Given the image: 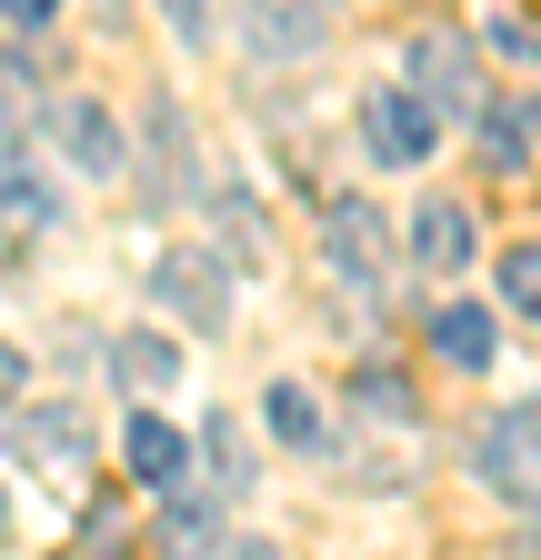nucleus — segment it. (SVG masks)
<instances>
[{"instance_id":"obj_24","label":"nucleus","mask_w":541,"mask_h":560,"mask_svg":"<svg viewBox=\"0 0 541 560\" xmlns=\"http://www.w3.org/2000/svg\"><path fill=\"white\" fill-rule=\"evenodd\" d=\"M21 381H31V361H21L11 340H0V410H21Z\"/></svg>"},{"instance_id":"obj_2","label":"nucleus","mask_w":541,"mask_h":560,"mask_svg":"<svg viewBox=\"0 0 541 560\" xmlns=\"http://www.w3.org/2000/svg\"><path fill=\"white\" fill-rule=\"evenodd\" d=\"M331 31H342V0H241V50H251V70H301Z\"/></svg>"},{"instance_id":"obj_25","label":"nucleus","mask_w":541,"mask_h":560,"mask_svg":"<svg viewBox=\"0 0 541 560\" xmlns=\"http://www.w3.org/2000/svg\"><path fill=\"white\" fill-rule=\"evenodd\" d=\"M0 21H11V31H41V21H60V0H0Z\"/></svg>"},{"instance_id":"obj_19","label":"nucleus","mask_w":541,"mask_h":560,"mask_svg":"<svg viewBox=\"0 0 541 560\" xmlns=\"http://www.w3.org/2000/svg\"><path fill=\"white\" fill-rule=\"evenodd\" d=\"M482 161H492V171H521V161H531V110H521V101H492V110H482Z\"/></svg>"},{"instance_id":"obj_14","label":"nucleus","mask_w":541,"mask_h":560,"mask_svg":"<svg viewBox=\"0 0 541 560\" xmlns=\"http://www.w3.org/2000/svg\"><path fill=\"white\" fill-rule=\"evenodd\" d=\"M431 350H441L451 371H492L502 330H492V311H482V301H441V311H431Z\"/></svg>"},{"instance_id":"obj_20","label":"nucleus","mask_w":541,"mask_h":560,"mask_svg":"<svg viewBox=\"0 0 541 560\" xmlns=\"http://www.w3.org/2000/svg\"><path fill=\"white\" fill-rule=\"evenodd\" d=\"M502 311L541 320V241H511V250H502Z\"/></svg>"},{"instance_id":"obj_21","label":"nucleus","mask_w":541,"mask_h":560,"mask_svg":"<svg viewBox=\"0 0 541 560\" xmlns=\"http://www.w3.org/2000/svg\"><path fill=\"white\" fill-rule=\"evenodd\" d=\"M31 120H41V81L21 50H0V130H31Z\"/></svg>"},{"instance_id":"obj_9","label":"nucleus","mask_w":541,"mask_h":560,"mask_svg":"<svg viewBox=\"0 0 541 560\" xmlns=\"http://www.w3.org/2000/svg\"><path fill=\"white\" fill-rule=\"evenodd\" d=\"M50 140H60V161H71L81 180H111V171H120V151H130L120 120H111L101 101H50Z\"/></svg>"},{"instance_id":"obj_5","label":"nucleus","mask_w":541,"mask_h":560,"mask_svg":"<svg viewBox=\"0 0 541 560\" xmlns=\"http://www.w3.org/2000/svg\"><path fill=\"white\" fill-rule=\"evenodd\" d=\"M431 140H441V110H431L412 81L361 101V151H371L381 171H422V161H431Z\"/></svg>"},{"instance_id":"obj_3","label":"nucleus","mask_w":541,"mask_h":560,"mask_svg":"<svg viewBox=\"0 0 541 560\" xmlns=\"http://www.w3.org/2000/svg\"><path fill=\"white\" fill-rule=\"evenodd\" d=\"M471 470H482L511 511L541 521V410H492L482 431H471Z\"/></svg>"},{"instance_id":"obj_13","label":"nucleus","mask_w":541,"mask_h":560,"mask_svg":"<svg viewBox=\"0 0 541 560\" xmlns=\"http://www.w3.org/2000/svg\"><path fill=\"white\" fill-rule=\"evenodd\" d=\"M200 200H211V231H221V250H231L241 270H270V221H261V200H251L241 180L200 190Z\"/></svg>"},{"instance_id":"obj_10","label":"nucleus","mask_w":541,"mask_h":560,"mask_svg":"<svg viewBox=\"0 0 541 560\" xmlns=\"http://www.w3.org/2000/svg\"><path fill=\"white\" fill-rule=\"evenodd\" d=\"M120 460H130V480H141V490H181V480H191V441L171 431L161 410H130V420H120Z\"/></svg>"},{"instance_id":"obj_15","label":"nucleus","mask_w":541,"mask_h":560,"mask_svg":"<svg viewBox=\"0 0 541 560\" xmlns=\"http://www.w3.org/2000/svg\"><path fill=\"white\" fill-rule=\"evenodd\" d=\"M412 260L422 270H461L471 260V210L461 200H422L412 210Z\"/></svg>"},{"instance_id":"obj_8","label":"nucleus","mask_w":541,"mask_h":560,"mask_svg":"<svg viewBox=\"0 0 541 560\" xmlns=\"http://www.w3.org/2000/svg\"><path fill=\"white\" fill-rule=\"evenodd\" d=\"M141 130H151V151H141V210H171L181 190H200V180H191V120H181L171 91H151Z\"/></svg>"},{"instance_id":"obj_16","label":"nucleus","mask_w":541,"mask_h":560,"mask_svg":"<svg viewBox=\"0 0 541 560\" xmlns=\"http://www.w3.org/2000/svg\"><path fill=\"white\" fill-rule=\"evenodd\" d=\"M111 381L120 390H181V350L161 330H120L111 340Z\"/></svg>"},{"instance_id":"obj_17","label":"nucleus","mask_w":541,"mask_h":560,"mask_svg":"<svg viewBox=\"0 0 541 560\" xmlns=\"http://www.w3.org/2000/svg\"><path fill=\"white\" fill-rule=\"evenodd\" d=\"M261 420H270V441H291V451H331L321 400H311L301 381H270V390H261Z\"/></svg>"},{"instance_id":"obj_18","label":"nucleus","mask_w":541,"mask_h":560,"mask_svg":"<svg viewBox=\"0 0 541 560\" xmlns=\"http://www.w3.org/2000/svg\"><path fill=\"white\" fill-rule=\"evenodd\" d=\"M200 460H211V480L231 490V501H251V490H261V470H251V451H241V431H231L221 410H211V431H200Z\"/></svg>"},{"instance_id":"obj_7","label":"nucleus","mask_w":541,"mask_h":560,"mask_svg":"<svg viewBox=\"0 0 541 560\" xmlns=\"http://www.w3.org/2000/svg\"><path fill=\"white\" fill-rule=\"evenodd\" d=\"M11 451H21V470H41V480H71V470H91V410H81V400L21 410V420H11Z\"/></svg>"},{"instance_id":"obj_4","label":"nucleus","mask_w":541,"mask_h":560,"mask_svg":"<svg viewBox=\"0 0 541 560\" xmlns=\"http://www.w3.org/2000/svg\"><path fill=\"white\" fill-rule=\"evenodd\" d=\"M412 91L441 110V120H482V50L471 31H412Z\"/></svg>"},{"instance_id":"obj_6","label":"nucleus","mask_w":541,"mask_h":560,"mask_svg":"<svg viewBox=\"0 0 541 560\" xmlns=\"http://www.w3.org/2000/svg\"><path fill=\"white\" fill-rule=\"evenodd\" d=\"M381 231H391V221H381V210L342 190V200H331V210H321V260H331V270H342V280H352V291H381V270H391V241H381Z\"/></svg>"},{"instance_id":"obj_23","label":"nucleus","mask_w":541,"mask_h":560,"mask_svg":"<svg viewBox=\"0 0 541 560\" xmlns=\"http://www.w3.org/2000/svg\"><path fill=\"white\" fill-rule=\"evenodd\" d=\"M161 21H171L181 50H200V40H211V0H161Z\"/></svg>"},{"instance_id":"obj_11","label":"nucleus","mask_w":541,"mask_h":560,"mask_svg":"<svg viewBox=\"0 0 541 560\" xmlns=\"http://www.w3.org/2000/svg\"><path fill=\"white\" fill-rule=\"evenodd\" d=\"M0 231H60V190L31 151H0Z\"/></svg>"},{"instance_id":"obj_1","label":"nucleus","mask_w":541,"mask_h":560,"mask_svg":"<svg viewBox=\"0 0 541 560\" xmlns=\"http://www.w3.org/2000/svg\"><path fill=\"white\" fill-rule=\"evenodd\" d=\"M231 250H211V241H171L161 260H151V301L161 311H181L191 330H221L231 320Z\"/></svg>"},{"instance_id":"obj_22","label":"nucleus","mask_w":541,"mask_h":560,"mask_svg":"<svg viewBox=\"0 0 541 560\" xmlns=\"http://www.w3.org/2000/svg\"><path fill=\"white\" fill-rule=\"evenodd\" d=\"M352 400H361V410H381V420H422V400H412V381H401V371H371V361H361V381H352Z\"/></svg>"},{"instance_id":"obj_26","label":"nucleus","mask_w":541,"mask_h":560,"mask_svg":"<svg viewBox=\"0 0 541 560\" xmlns=\"http://www.w3.org/2000/svg\"><path fill=\"white\" fill-rule=\"evenodd\" d=\"M0 540H11V511H0Z\"/></svg>"},{"instance_id":"obj_12","label":"nucleus","mask_w":541,"mask_h":560,"mask_svg":"<svg viewBox=\"0 0 541 560\" xmlns=\"http://www.w3.org/2000/svg\"><path fill=\"white\" fill-rule=\"evenodd\" d=\"M221 511H231V490H161V550H231L221 540Z\"/></svg>"}]
</instances>
